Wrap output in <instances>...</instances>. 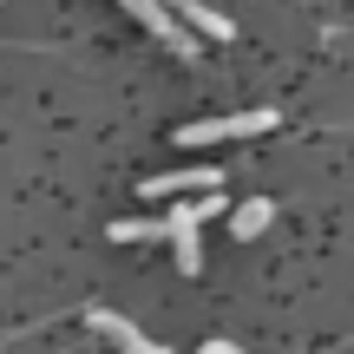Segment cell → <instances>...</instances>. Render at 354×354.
I'll return each mask as SVG.
<instances>
[{
  "label": "cell",
  "instance_id": "obj_1",
  "mask_svg": "<svg viewBox=\"0 0 354 354\" xmlns=\"http://www.w3.org/2000/svg\"><path fill=\"white\" fill-rule=\"evenodd\" d=\"M276 125V112L269 105H256V112H230V118H203V125H177V145H216V138H256V131Z\"/></svg>",
  "mask_w": 354,
  "mask_h": 354
},
{
  "label": "cell",
  "instance_id": "obj_2",
  "mask_svg": "<svg viewBox=\"0 0 354 354\" xmlns=\"http://www.w3.org/2000/svg\"><path fill=\"white\" fill-rule=\"evenodd\" d=\"M125 13H131V20H145V33H151L158 46H171V53H184V59H197V33H190L171 7H158V0H131Z\"/></svg>",
  "mask_w": 354,
  "mask_h": 354
},
{
  "label": "cell",
  "instance_id": "obj_3",
  "mask_svg": "<svg viewBox=\"0 0 354 354\" xmlns=\"http://www.w3.org/2000/svg\"><path fill=\"white\" fill-rule=\"evenodd\" d=\"M86 328H92V335H105V342H112L118 354H171L165 342H151V335H138V328H131L125 315H118V308H86Z\"/></svg>",
  "mask_w": 354,
  "mask_h": 354
},
{
  "label": "cell",
  "instance_id": "obj_4",
  "mask_svg": "<svg viewBox=\"0 0 354 354\" xmlns=\"http://www.w3.org/2000/svg\"><path fill=\"white\" fill-rule=\"evenodd\" d=\"M197 203H171V216H165V236H171V250H177V269L184 276H197L203 269V243H197Z\"/></svg>",
  "mask_w": 354,
  "mask_h": 354
},
{
  "label": "cell",
  "instance_id": "obj_5",
  "mask_svg": "<svg viewBox=\"0 0 354 354\" xmlns=\"http://www.w3.org/2000/svg\"><path fill=\"white\" fill-rule=\"evenodd\" d=\"M223 177H230V171H216V165L165 171V177H145V197H177V203H184V190H197V197H216V190H223Z\"/></svg>",
  "mask_w": 354,
  "mask_h": 354
},
{
  "label": "cell",
  "instance_id": "obj_6",
  "mask_svg": "<svg viewBox=\"0 0 354 354\" xmlns=\"http://www.w3.org/2000/svg\"><path fill=\"white\" fill-rule=\"evenodd\" d=\"M177 20H190V33H203V39H236V20H230V13H216V7H203V0L177 7Z\"/></svg>",
  "mask_w": 354,
  "mask_h": 354
},
{
  "label": "cell",
  "instance_id": "obj_7",
  "mask_svg": "<svg viewBox=\"0 0 354 354\" xmlns=\"http://www.w3.org/2000/svg\"><path fill=\"white\" fill-rule=\"evenodd\" d=\"M269 216H276V203H269V197H250V203H236V210H230V230L250 243V236H263V230H269Z\"/></svg>",
  "mask_w": 354,
  "mask_h": 354
},
{
  "label": "cell",
  "instance_id": "obj_8",
  "mask_svg": "<svg viewBox=\"0 0 354 354\" xmlns=\"http://www.w3.org/2000/svg\"><path fill=\"white\" fill-rule=\"evenodd\" d=\"M105 236L112 243H151V236H165V223H151V216H118Z\"/></svg>",
  "mask_w": 354,
  "mask_h": 354
},
{
  "label": "cell",
  "instance_id": "obj_9",
  "mask_svg": "<svg viewBox=\"0 0 354 354\" xmlns=\"http://www.w3.org/2000/svg\"><path fill=\"white\" fill-rule=\"evenodd\" d=\"M203 354H236V342H203Z\"/></svg>",
  "mask_w": 354,
  "mask_h": 354
}]
</instances>
